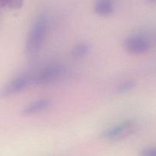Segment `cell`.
Instances as JSON below:
<instances>
[{"label": "cell", "mask_w": 156, "mask_h": 156, "mask_svg": "<svg viewBox=\"0 0 156 156\" xmlns=\"http://www.w3.org/2000/svg\"><path fill=\"white\" fill-rule=\"evenodd\" d=\"M30 83H32L30 75L23 74L15 78L4 85L0 90V98H8L24 91Z\"/></svg>", "instance_id": "obj_4"}, {"label": "cell", "mask_w": 156, "mask_h": 156, "mask_svg": "<svg viewBox=\"0 0 156 156\" xmlns=\"http://www.w3.org/2000/svg\"><path fill=\"white\" fill-rule=\"evenodd\" d=\"M94 12L100 16H109L114 12L113 0H96L94 6Z\"/></svg>", "instance_id": "obj_7"}, {"label": "cell", "mask_w": 156, "mask_h": 156, "mask_svg": "<svg viewBox=\"0 0 156 156\" xmlns=\"http://www.w3.org/2000/svg\"><path fill=\"white\" fill-rule=\"evenodd\" d=\"M65 69L59 64H52L42 69L34 76H31L32 83L47 85L59 79L63 75Z\"/></svg>", "instance_id": "obj_2"}, {"label": "cell", "mask_w": 156, "mask_h": 156, "mask_svg": "<svg viewBox=\"0 0 156 156\" xmlns=\"http://www.w3.org/2000/svg\"><path fill=\"white\" fill-rule=\"evenodd\" d=\"M50 105H51V101L50 99H40L24 106L21 110V114L24 117L34 115L47 110V108H50Z\"/></svg>", "instance_id": "obj_6"}, {"label": "cell", "mask_w": 156, "mask_h": 156, "mask_svg": "<svg viewBox=\"0 0 156 156\" xmlns=\"http://www.w3.org/2000/svg\"><path fill=\"white\" fill-rule=\"evenodd\" d=\"M149 1L152 3H156V0H149Z\"/></svg>", "instance_id": "obj_12"}, {"label": "cell", "mask_w": 156, "mask_h": 156, "mask_svg": "<svg viewBox=\"0 0 156 156\" xmlns=\"http://www.w3.org/2000/svg\"><path fill=\"white\" fill-rule=\"evenodd\" d=\"M140 156H156V147L146 148L140 151Z\"/></svg>", "instance_id": "obj_11"}, {"label": "cell", "mask_w": 156, "mask_h": 156, "mask_svg": "<svg viewBox=\"0 0 156 156\" xmlns=\"http://www.w3.org/2000/svg\"><path fill=\"white\" fill-rule=\"evenodd\" d=\"M136 129L135 122L126 120L115 126L104 131L101 134L102 138L110 141H117L126 138L134 133Z\"/></svg>", "instance_id": "obj_3"}, {"label": "cell", "mask_w": 156, "mask_h": 156, "mask_svg": "<svg viewBox=\"0 0 156 156\" xmlns=\"http://www.w3.org/2000/svg\"><path fill=\"white\" fill-rule=\"evenodd\" d=\"M136 86V82L133 80H128L122 82L117 87V91L120 93H126L133 89Z\"/></svg>", "instance_id": "obj_10"}, {"label": "cell", "mask_w": 156, "mask_h": 156, "mask_svg": "<svg viewBox=\"0 0 156 156\" xmlns=\"http://www.w3.org/2000/svg\"><path fill=\"white\" fill-rule=\"evenodd\" d=\"M0 7H2V4H1V2H0Z\"/></svg>", "instance_id": "obj_13"}, {"label": "cell", "mask_w": 156, "mask_h": 156, "mask_svg": "<svg viewBox=\"0 0 156 156\" xmlns=\"http://www.w3.org/2000/svg\"><path fill=\"white\" fill-rule=\"evenodd\" d=\"M89 51V46L87 43H79L75 45L72 50V55L76 58H82Z\"/></svg>", "instance_id": "obj_8"}, {"label": "cell", "mask_w": 156, "mask_h": 156, "mask_svg": "<svg viewBox=\"0 0 156 156\" xmlns=\"http://www.w3.org/2000/svg\"><path fill=\"white\" fill-rule=\"evenodd\" d=\"M2 6L7 7L10 9L17 10L21 9L24 0H0Z\"/></svg>", "instance_id": "obj_9"}, {"label": "cell", "mask_w": 156, "mask_h": 156, "mask_svg": "<svg viewBox=\"0 0 156 156\" xmlns=\"http://www.w3.org/2000/svg\"><path fill=\"white\" fill-rule=\"evenodd\" d=\"M124 49L132 54H142L148 52L151 45L147 39L142 36H130L126 38L123 43Z\"/></svg>", "instance_id": "obj_5"}, {"label": "cell", "mask_w": 156, "mask_h": 156, "mask_svg": "<svg viewBox=\"0 0 156 156\" xmlns=\"http://www.w3.org/2000/svg\"><path fill=\"white\" fill-rule=\"evenodd\" d=\"M47 19L44 15L34 23L26 41L25 52L27 56H34L41 50L47 36Z\"/></svg>", "instance_id": "obj_1"}]
</instances>
